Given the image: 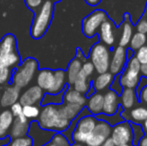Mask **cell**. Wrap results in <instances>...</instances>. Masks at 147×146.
Listing matches in <instances>:
<instances>
[{"instance_id":"obj_1","label":"cell","mask_w":147,"mask_h":146,"mask_svg":"<svg viewBox=\"0 0 147 146\" xmlns=\"http://www.w3.org/2000/svg\"><path fill=\"white\" fill-rule=\"evenodd\" d=\"M70 122L59 112V107L54 104H46L40 111L37 124L47 131H64L69 127Z\"/></svg>"},{"instance_id":"obj_2","label":"cell","mask_w":147,"mask_h":146,"mask_svg":"<svg viewBox=\"0 0 147 146\" xmlns=\"http://www.w3.org/2000/svg\"><path fill=\"white\" fill-rule=\"evenodd\" d=\"M53 16V3L52 1H45L41 5L40 10L35 16L32 22L30 33L34 39L41 38L47 31L51 23Z\"/></svg>"},{"instance_id":"obj_3","label":"cell","mask_w":147,"mask_h":146,"mask_svg":"<svg viewBox=\"0 0 147 146\" xmlns=\"http://www.w3.org/2000/svg\"><path fill=\"white\" fill-rule=\"evenodd\" d=\"M38 69V63L36 59L27 58L23 61L12 73V83L20 89L29 85L34 78Z\"/></svg>"},{"instance_id":"obj_4","label":"cell","mask_w":147,"mask_h":146,"mask_svg":"<svg viewBox=\"0 0 147 146\" xmlns=\"http://www.w3.org/2000/svg\"><path fill=\"white\" fill-rule=\"evenodd\" d=\"M90 59L97 73L107 72L109 69V51L104 45L98 43L93 46L90 52Z\"/></svg>"},{"instance_id":"obj_5","label":"cell","mask_w":147,"mask_h":146,"mask_svg":"<svg viewBox=\"0 0 147 146\" xmlns=\"http://www.w3.org/2000/svg\"><path fill=\"white\" fill-rule=\"evenodd\" d=\"M140 64L135 57H132L129 60L125 72L121 76L120 83L122 86L130 89H134L137 86L139 82V75H140Z\"/></svg>"},{"instance_id":"obj_6","label":"cell","mask_w":147,"mask_h":146,"mask_svg":"<svg viewBox=\"0 0 147 146\" xmlns=\"http://www.w3.org/2000/svg\"><path fill=\"white\" fill-rule=\"evenodd\" d=\"M107 20V16L105 12L101 10H97L93 13L89 14L83 20L82 23V31L84 35L87 37H92L96 34V31L103 22Z\"/></svg>"},{"instance_id":"obj_7","label":"cell","mask_w":147,"mask_h":146,"mask_svg":"<svg viewBox=\"0 0 147 146\" xmlns=\"http://www.w3.org/2000/svg\"><path fill=\"white\" fill-rule=\"evenodd\" d=\"M96 119L92 116L81 118L77 123L75 131L72 134V138L77 143H85L87 136L90 134L96 125Z\"/></svg>"},{"instance_id":"obj_8","label":"cell","mask_w":147,"mask_h":146,"mask_svg":"<svg viewBox=\"0 0 147 146\" xmlns=\"http://www.w3.org/2000/svg\"><path fill=\"white\" fill-rule=\"evenodd\" d=\"M110 134V126L104 121H100L96 123L93 131L87 136L85 143L87 146H101Z\"/></svg>"},{"instance_id":"obj_9","label":"cell","mask_w":147,"mask_h":146,"mask_svg":"<svg viewBox=\"0 0 147 146\" xmlns=\"http://www.w3.org/2000/svg\"><path fill=\"white\" fill-rule=\"evenodd\" d=\"M111 139L115 146L128 144L132 141V129L129 123L124 122L116 125L111 131Z\"/></svg>"},{"instance_id":"obj_10","label":"cell","mask_w":147,"mask_h":146,"mask_svg":"<svg viewBox=\"0 0 147 146\" xmlns=\"http://www.w3.org/2000/svg\"><path fill=\"white\" fill-rule=\"evenodd\" d=\"M43 96V90L38 86H31L28 89H26L22 94H20L19 97V103L22 106L24 105H36L39 102L42 101Z\"/></svg>"},{"instance_id":"obj_11","label":"cell","mask_w":147,"mask_h":146,"mask_svg":"<svg viewBox=\"0 0 147 146\" xmlns=\"http://www.w3.org/2000/svg\"><path fill=\"white\" fill-rule=\"evenodd\" d=\"M29 121L23 114H20L19 116L14 117L13 123H12L11 130H10V137L11 138H17L27 135L29 130Z\"/></svg>"},{"instance_id":"obj_12","label":"cell","mask_w":147,"mask_h":146,"mask_svg":"<svg viewBox=\"0 0 147 146\" xmlns=\"http://www.w3.org/2000/svg\"><path fill=\"white\" fill-rule=\"evenodd\" d=\"M20 88L17 86L10 85L4 88L3 92L1 93L0 104L2 107H9L19 100L20 97Z\"/></svg>"},{"instance_id":"obj_13","label":"cell","mask_w":147,"mask_h":146,"mask_svg":"<svg viewBox=\"0 0 147 146\" xmlns=\"http://www.w3.org/2000/svg\"><path fill=\"white\" fill-rule=\"evenodd\" d=\"M125 60H126V50L124 49V47L121 46L117 47L114 50L111 62L109 64L111 73L119 74L121 72L124 67V64H125Z\"/></svg>"},{"instance_id":"obj_14","label":"cell","mask_w":147,"mask_h":146,"mask_svg":"<svg viewBox=\"0 0 147 146\" xmlns=\"http://www.w3.org/2000/svg\"><path fill=\"white\" fill-rule=\"evenodd\" d=\"M53 81H54V71L50 69H42L37 74V86L40 87L43 91H46L47 93L52 87Z\"/></svg>"},{"instance_id":"obj_15","label":"cell","mask_w":147,"mask_h":146,"mask_svg":"<svg viewBox=\"0 0 147 146\" xmlns=\"http://www.w3.org/2000/svg\"><path fill=\"white\" fill-rule=\"evenodd\" d=\"M118 108V96L112 90H109L103 96V109L102 111L107 115H112L116 112Z\"/></svg>"},{"instance_id":"obj_16","label":"cell","mask_w":147,"mask_h":146,"mask_svg":"<svg viewBox=\"0 0 147 146\" xmlns=\"http://www.w3.org/2000/svg\"><path fill=\"white\" fill-rule=\"evenodd\" d=\"M100 38L105 44L112 46L115 41L114 26L109 20H105L100 25Z\"/></svg>"},{"instance_id":"obj_17","label":"cell","mask_w":147,"mask_h":146,"mask_svg":"<svg viewBox=\"0 0 147 146\" xmlns=\"http://www.w3.org/2000/svg\"><path fill=\"white\" fill-rule=\"evenodd\" d=\"M66 83V73L61 69L54 71V81L51 89L49 90L48 93L51 95H56L59 94L62 90L64 89V86Z\"/></svg>"},{"instance_id":"obj_18","label":"cell","mask_w":147,"mask_h":146,"mask_svg":"<svg viewBox=\"0 0 147 146\" xmlns=\"http://www.w3.org/2000/svg\"><path fill=\"white\" fill-rule=\"evenodd\" d=\"M14 120V116L10 110H4L0 113V138L5 137L9 129L11 128Z\"/></svg>"},{"instance_id":"obj_19","label":"cell","mask_w":147,"mask_h":146,"mask_svg":"<svg viewBox=\"0 0 147 146\" xmlns=\"http://www.w3.org/2000/svg\"><path fill=\"white\" fill-rule=\"evenodd\" d=\"M17 51L16 39L12 34H7L0 41V55Z\"/></svg>"},{"instance_id":"obj_20","label":"cell","mask_w":147,"mask_h":146,"mask_svg":"<svg viewBox=\"0 0 147 146\" xmlns=\"http://www.w3.org/2000/svg\"><path fill=\"white\" fill-rule=\"evenodd\" d=\"M83 106L78 105V104H71V103H66L63 106L59 107V112L64 118L68 119L69 121H71L72 119H74L79 112L82 110Z\"/></svg>"},{"instance_id":"obj_21","label":"cell","mask_w":147,"mask_h":146,"mask_svg":"<svg viewBox=\"0 0 147 146\" xmlns=\"http://www.w3.org/2000/svg\"><path fill=\"white\" fill-rule=\"evenodd\" d=\"M20 63V55L17 51L7 54L0 55V66L7 67V68H13L17 67Z\"/></svg>"},{"instance_id":"obj_22","label":"cell","mask_w":147,"mask_h":146,"mask_svg":"<svg viewBox=\"0 0 147 146\" xmlns=\"http://www.w3.org/2000/svg\"><path fill=\"white\" fill-rule=\"evenodd\" d=\"M82 67V62L80 60V58L76 57L75 59L70 62L69 66H68L67 72H66V75H67V81L70 85H73L74 81H75L76 77L79 74L80 70H81Z\"/></svg>"},{"instance_id":"obj_23","label":"cell","mask_w":147,"mask_h":146,"mask_svg":"<svg viewBox=\"0 0 147 146\" xmlns=\"http://www.w3.org/2000/svg\"><path fill=\"white\" fill-rule=\"evenodd\" d=\"M63 100L66 103H71V104H78V105L84 106L85 104V97L82 95V93L76 91L75 89H68L65 92L63 96Z\"/></svg>"},{"instance_id":"obj_24","label":"cell","mask_w":147,"mask_h":146,"mask_svg":"<svg viewBox=\"0 0 147 146\" xmlns=\"http://www.w3.org/2000/svg\"><path fill=\"white\" fill-rule=\"evenodd\" d=\"M87 107L93 114H98L103 109V95L101 94H93L90 96L87 102Z\"/></svg>"},{"instance_id":"obj_25","label":"cell","mask_w":147,"mask_h":146,"mask_svg":"<svg viewBox=\"0 0 147 146\" xmlns=\"http://www.w3.org/2000/svg\"><path fill=\"white\" fill-rule=\"evenodd\" d=\"M88 77L89 76L87 74L84 73L82 70H80L79 74L77 75V77H76L75 81H74V83H73L74 89L82 94L86 93L89 89V85H90L88 81Z\"/></svg>"},{"instance_id":"obj_26","label":"cell","mask_w":147,"mask_h":146,"mask_svg":"<svg viewBox=\"0 0 147 146\" xmlns=\"http://www.w3.org/2000/svg\"><path fill=\"white\" fill-rule=\"evenodd\" d=\"M113 80L112 73H101L96 77V79L94 80V88L96 90H103L106 87H108L111 84Z\"/></svg>"},{"instance_id":"obj_27","label":"cell","mask_w":147,"mask_h":146,"mask_svg":"<svg viewBox=\"0 0 147 146\" xmlns=\"http://www.w3.org/2000/svg\"><path fill=\"white\" fill-rule=\"evenodd\" d=\"M121 102L125 109L131 108L133 106L134 102H135V92H134V90L130 89V88L124 89L121 94Z\"/></svg>"},{"instance_id":"obj_28","label":"cell","mask_w":147,"mask_h":146,"mask_svg":"<svg viewBox=\"0 0 147 146\" xmlns=\"http://www.w3.org/2000/svg\"><path fill=\"white\" fill-rule=\"evenodd\" d=\"M147 42V36L146 34L143 33H135L133 36L131 37V40H130V48L132 50H138L139 48H141L142 46L146 44Z\"/></svg>"},{"instance_id":"obj_29","label":"cell","mask_w":147,"mask_h":146,"mask_svg":"<svg viewBox=\"0 0 147 146\" xmlns=\"http://www.w3.org/2000/svg\"><path fill=\"white\" fill-rule=\"evenodd\" d=\"M132 37V26L128 21H125L123 23V29H122L121 38H120L119 45L121 47H124L130 42Z\"/></svg>"},{"instance_id":"obj_30","label":"cell","mask_w":147,"mask_h":146,"mask_svg":"<svg viewBox=\"0 0 147 146\" xmlns=\"http://www.w3.org/2000/svg\"><path fill=\"white\" fill-rule=\"evenodd\" d=\"M40 108L37 105H24L22 109V114L29 120V119H36L38 118Z\"/></svg>"},{"instance_id":"obj_31","label":"cell","mask_w":147,"mask_h":146,"mask_svg":"<svg viewBox=\"0 0 147 146\" xmlns=\"http://www.w3.org/2000/svg\"><path fill=\"white\" fill-rule=\"evenodd\" d=\"M131 118L138 122L147 120V108L145 107H136L130 112Z\"/></svg>"},{"instance_id":"obj_32","label":"cell","mask_w":147,"mask_h":146,"mask_svg":"<svg viewBox=\"0 0 147 146\" xmlns=\"http://www.w3.org/2000/svg\"><path fill=\"white\" fill-rule=\"evenodd\" d=\"M9 146H33V140L30 136H22L13 138V140L10 142Z\"/></svg>"},{"instance_id":"obj_33","label":"cell","mask_w":147,"mask_h":146,"mask_svg":"<svg viewBox=\"0 0 147 146\" xmlns=\"http://www.w3.org/2000/svg\"><path fill=\"white\" fill-rule=\"evenodd\" d=\"M12 77V69L0 66V86L5 85Z\"/></svg>"},{"instance_id":"obj_34","label":"cell","mask_w":147,"mask_h":146,"mask_svg":"<svg viewBox=\"0 0 147 146\" xmlns=\"http://www.w3.org/2000/svg\"><path fill=\"white\" fill-rule=\"evenodd\" d=\"M51 143H53L55 146H70L67 138L63 134H61V133L53 134L52 139H51Z\"/></svg>"},{"instance_id":"obj_35","label":"cell","mask_w":147,"mask_h":146,"mask_svg":"<svg viewBox=\"0 0 147 146\" xmlns=\"http://www.w3.org/2000/svg\"><path fill=\"white\" fill-rule=\"evenodd\" d=\"M136 59L140 64H145L147 63V45H144L141 48H139L136 53Z\"/></svg>"},{"instance_id":"obj_36","label":"cell","mask_w":147,"mask_h":146,"mask_svg":"<svg viewBox=\"0 0 147 146\" xmlns=\"http://www.w3.org/2000/svg\"><path fill=\"white\" fill-rule=\"evenodd\" d=\"M25 4L30 10H37L38 8L41 7L43 4V0H24Z\"/></svg>"},{"instance_id":"obj_37","label":"cell","mask_w":147,"mask_h":146,"mask_svg":"<svg viewBox=\"0 0 147 146\" xmlns=\"http://www.w3.org/2000/svg\"><path fill=\"white\" fill-rule=\"evenodd\" d=\"M22 109H23V106L19 103V102H16L14 103L13 105L10 106V112L12 113L14 117H17L19 116L20 114H22Z\"/></svg>"},{"instance_id":"obj_38","label":"cell","mask_w":147,"mask_h":146,"mask_svg":"<svg viewBox=\"0 0 147 146\" xmlns=\"http://www.w3.org/2000/svg\"><path fill=\"white\" fill-rule=\"evenodd\" d=\"M81 70L83 71L84 73H86L88 76H91L94 71V66L91 62H85L82 64V67H81Z\"/></svg>"},{"instance_id":"obj_39","label":"cell","mask_w":147,"mask_h":146,"mask_svg":"<svg viewBox=\"0 0 147 146\" xmlns=\"http://www.w3.org/2000/svg\"><path fill=\"white\" fill-rule=\"evenodd\" d=\"M137 31L139 33H143V34H147V19H142L138 22L137 26Z\"/></svg>"},{"instance_id":"obj_40","label":"cell","mask_w":147,"mask_h":146,"mask_svg":"<svg viewBox=\"0 0 147 146\" xmlns=\"http://www.w3.org/2000/svg\"><path fill=\"white\" fill-rule=\"evenodd\" d=\"M10 142H11V137L10 136L0 138V146H7L10 144Z\"/></svg>"},{"instance_id":"obj_41","label":"cell","mask_w":147,"mask_h":146,"mask_svg":"<svg viewBox=\"0 0 147 146\" xmlns=\"http://www.w3.org/2000/svg\"><path fill=\"white\" fill-rule=\"evenodd\" d=\"M140 99H141L144 103L147 104V86H145V87L143 88V90H142L141 94H140Z\"/></svg>"},{"instance_id":"obj_42","label":"cell","mask_w":147,"mask_h":146,"mask_svg":"<svg viewBox=\"0 0 147 146\" xmlns=\"http://www.w3.org/2000/svg\"><path fill=\"white\" fill-rule=\"evenodd\" d=\"M140 71H141L142 75H144L147 77V63H145V64H141V66H140Z\"/></svg>"},{"instance_id":"obj_43","label":"cell","mask_w":147,"mask_h":146,"mask_svg":"<svg viewBox=\"0 0 147 146\" xmlns=\"http://www.w3.org/2000/svg\"><path fill=\"white\" fill-rule=\"evenodd\" d=\"M101 146H115V145H114V143H113L112 139H111V138H107L106 140L103 142V144L101 145Z\"/></svg>"},{"instance_id":"obj_44","label":"cell","mask_w":147,"mask_h":146,"mask_svg":"<svg viewBox=\"0 0 147 146\" xmlns=\"http://www.w3.org/2000/svg\"><path fill=\"white\" fill-rule=\"evenodd\" d=\"M86 2L89 4V5H92V6H94V5H97V4L99 3V2L101 1V0H85Z\"/></svg>"},{"instance_id":"obj_45","label":"cell","mask_w":147,"mask_h":146,"mask_svg":"<svg viewBox=\"0 0 147 146\" xmlns=\"http://www.w3.org/2000/svg\"><path fill=\"white\" fill-rule=\"evenodd\" d=\"M140 146H147V137H144V138L140 141Z\"/></svg>"},{"instance_id":"obj_46","label":"cell","mask_w":147,"mask_h":146,"mask_svg":"<svg viewBox=\"0 0 147 146\" xmlns=\"http://www.w3.org/2000/svg\"><path fill=\"white\" fill-rule=\"evenodd\" d=\"M42 146H55L53 143H51V142H47V143H45L44 145H42Z\"/></svg>"},{"instance_id":"obj_47","label":"cell","mask_w":147,"mask_h":146,"mask_svg":"<svg viewBox=\"0 0 147 146\" xmlns=\"http://www.w3.org/2000/svg\"><path fill=\"white\" fill-rule=\"evenodd\" d=\"M71 146H84V145H82L81 143H77V142H75L74 144H72Z\"/></svg>"},{"instance_id":"obj_48","label":"cell","mask_w":147,"mask_h":146,"mask_svg":"<svg viewBox=\"0 0 147 146\" xmlns=\"http://www.w3.org/2000/svg\"><path fill=\"white\" fill-rule=\"evenodd\" d=\"M144 128H145V130H146V132H147V120L144 121Z\"/></svg>"},{"instance_id":"obj_49","label":"cell","mask_w":147,"mask_h":146,"mask_svg":"<svg viewBox=\"0 0 147 146\" xmlns=\"http://www.w3.org/2000/svg\"><path fill=\"white\" fill-rule=\"evenodd\" d=\"M119 146H130V145H128V144H122V145H119Z\"/></svg>"},{"instance_id":"obj_50","label":"cell","mask_w":147,"mask_h":146,"mask_svg":"<svg viewBox=\"0 0 147 146\" xmlns=\"http://www.w3.org/2000/svg\"><path fill=\"white\" fill-rule=\"evenodd\" d=\"M53 1H55V2H59V1H61V0H53Z\"/></svg>"},{"instance_id":"obj_51","label":"cell","mask_w":147,"mask_h":146,"mask_svg":"<svg viewBox=\"0 0 147 146\" xmlns=\"http://www.w3.org/2000/svg\"><path fill=\"white\" fill-rule=\"evenodd\" d=\"M0 98H1V91H0Z\"/></svg>"},{"instance_id":"obj_52","label":"cell","mask_w":147,"mask_h":146,"mask_svg":"<svg viewBox=\"0 0 147 146\" xmlns=\"http://www.w3.org/2000/svg\"><path fill=\"white\" fill-rule=\"evenodd\" d=\"M7 146H9V145H7Z\"/></svg>"}]
</instances>
